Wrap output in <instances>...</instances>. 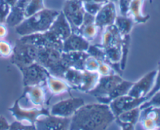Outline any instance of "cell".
<instances>
[{"label":"cell","mask_w":160,"mask_h":130,"mask_svg":"<svg viewBox=\"0 0 160 130\" xmlns=\"http://www.w3.org/2000/svg\"><path fill=\"white\" fill-rule=\"evenodd\" d=\"M114 121L108 104H84L70 118V130H106Z\"/></svg>","instance_id":"1"},{"label":"cell","mask_w":160,"mask_h":130,"mask_svg":"<svg viewBox=\"0 0 160 130\" xmlns=\"http://www.w3.org/2000/svg\"><path fill=\"white\" fill-rule=\"evenodd\" d=\"M59 13L56 9L45 8L34 15L25 18L20 24L15 27L16 32L20 36L45 32L49 29Z\"/></svg>","instance_id":"2"},{"label":"cell","mask_w":160,"mask_h":130,"mask_svg":"<svg viewBox=\"0 0 160 130\" xmlns=\"http://www.w3.org/2000/svg\"><path fill=\"white\" fill-rule=\"evenodd\" d=\"M61 54L62 51L52 47L38 48L36 62L43 66L51 75L62 79L68 67L62 63Z\"/></svg>","instance_id":"3"},{"label":"cell","mask_w":160,"mask_h":130,"mask_svg":"<svg viewBox=\"0 0 160 130\" xmlns=\"http://www.w3.org/2000/svg\"><path fill=\"white\" fill-rule=\"evenodd\" d=\"M48 89L46 85L24 86L23 92L20 100L24 101L23 107L26 108L45 107L48 101Z\"/></svg>","instance_id":"4"},{"label":"cell","mask_w":160,"mask_h":130,"mask_svg":"<svg viewBox=\"0 0 160 130\" xmlns=\"http://www.w3.org/2000/svg\"><path fill=\"white\" fill-rule=\"evenodd\" d=\"M37 48L34 45L26 43L20 39L17 40L10 56V61L17 67H24L36 62L38 55Z\"/></svg>","instance_id":"5"},{"label":"cell","mask_w":160,"mask_h":130,"mask_svg":"<svg viewBox=\"0 0 160 130\" xmlns=\"http://www.w3.org/2000/svg\"><path fill=\"white\" fill-rule=\"evenodd\" d=\"M62 12L71 27L72 32L77 34L85 14L82 0H66Z\"/></svg>","instance_id":"6"},{"label":"cell","mask_w":160,"mask_h":130,"mask_svg":"<svg viewBox=\"0 0 160 130\" xmlns=\"http://www.w3.org/2000/svg\"><path fill=\"white\" fill-rule=\"evenodd\" d=\"M12 117L17 122L25 124L34 125L39 117L50 114L49 110L46 107L26 108L22 107L19 103V99L14 102L13 105L9 108Z\"/></svg>","instance_id":"7"},{"label":"cell","mask_w":160,"mask_h":130,"mask_svg":"<svg viewBox=\"0 0 160 130\" xmlns=\"http://www.w3.org/2000/svg\"><path fill=\"white\" fill-rule=\"evenodd\" d=\"M19 39L22 42L34 45L37 48L52 47L60 51H62V41L49 30L45 32L20 36Z\"/></svg>","instance_id":"8"},{"label":"cell","mask_w":160,"mask_h":130,"mask_svg":"<svg viewBox=\"0 0 160 130\" xmlns=\"http://www.w3.org/2000/svg\"><path fill=\"white\" fill-rule=\"evenodd\" d=\"M23 76V86L43 85L50 74L41 64L34 62L30 65L19 67Z\"/></svg>","instance_id":"9"},{"label":"cell","mask_w":160,"mask_h":130,"mask_svg":"<svg viewBox=\"0 0 160 130\" xmlns=\"http://www.w3.org/2000/svg\"><path fill=\"white\" fill-rule=\"evenodd\" d=\"M123 80L121 75L117 73L106 76H100L96 86L88 93L95 96L99 103L107 98L116 86Z\"/></svg>","instance_id":"10"},{"label":"cell","mask_w":160,"mask_h":130,"mask_svg":"<svg viewBox=\"0 0 160 130\" xmlns=\"http://www.w3.org/2000/svg\"><path fill=\"white\" fill-rule=\"evenodd\" d=\"M84 104V100L82 98L71 97L53 104L50 108L49 113L52 115L71 118L72 116Z\"/></svg>","instance_id":"11"},{"label":"cell","mask_w":160,"mask_h":130,"mask_svg":"<svg viewBox=\"0 0 160 130\" xmlns=\"http://www.w3.org/2000/svg\"><path fill=\"white\" fill-rule=\"evenodd\" d=\"M146 98H134L128 94L121 96L120 97L114 99L109 103V108L113 114L115 118L118 117L120 114L133 108L140 107L144 102L146 101Z\"/></svg>","instance_id":"12"},{"label":"cell","mask_w":160,"mask_h":130,"mask_svg":"<svg viewBox=\"0 0 160 130\" xmlns=\"http://www.w3.org/2000/svg\"><path fill=\"white\" fill-rule=\"evenodd\" d=\"M70 118L48 114L42 115L34 123L36 130H70Z\"/></svg>","instance_id":"13"},{"label":"cell","mask_w":160,"mask_h":130,"mask_svg":"<svg viewBox=\"0 0 160 130\" xmlns=\"http://www.w3.org/2000/svg\"><path fill=\"white\" fill-rule=\"evenodd\" d=\"M156 77V70H152L141 78L138 81L133 83L128 95L134 98H144L146 97L152 90L155 84Z\"/></svg>","instance_id":"14"},{"label":"cell","mask_w":160,"mask_h":130,"mask_svg":"<svg viewBox=\"0 0 160 130\" xmlns=\"http://www.w3.org/2000/svg\"><path fill=\"white\" fill-rule=\"evenodd\" d=\"M116 4L113 2L109 1L102 6L96 15L95 16V23L98 30L102 31L105 28L114 24L117 17Z\"/></svg>","instance_id":"15"},{"label":"cell","mask_w":160,"mask_h":130,"mask_svg":"<svg viewBox=\"0 0 160 130\" xmlns=\"http://www.w3.org/2000/svg\"><path fill=\"white\" fill-rule=\"evenodd\" d=\"M88 41L83 38L81 34L73 33L64 41H62V52L68 53V52H78L84 51L87 52L88 49Z\"/></svg>","instance_id":"16"},{"label":"cell","mask_w":160,"mask_h":130,"mask_svg":"<svg viewBox=\"0 0 160 130\" xmlns=\"http://www.w3.org/2000/svg\"><path fill=\"white\" fill-rule=\"evenodd\" d=\"M88 56V53L84 51L68 52V53L62 52L61 60L64 65L68 68H75L83 70L84 68L85 60Z\"/></svg>","instance_id":"17"},{"label":"cell","mask_w":160,"mask_h":130,"mask_svg":"<svg viewBox=\"0 0 160 130\" xmlns=\"http://www.w3.org/2000/svg\"><path fill=\"white\" fill-rule=\"evenodd\" d=\"M49 31L54 33L59 39L64 41L72 34V29L70 23L66 19L62 12H59L50 27Z\"/></svg>","instance_id":"18"},{"label":"cell","mask_w":160,"mask_h":130,"mask_svg":"<svg viewBox=\"0 0 160 130\" xmlns=\"http://www.w3.org/2000/svg\"><path fill=\"white\" fill-rule=\"evenodd\" d=\"M30 0H17L10 9L9 15L6 20V24L10 27H17L25 19L24 10Z\"/></svg>","instance_id":"19"},{"label":"cell","mask_w":160,"mask_h":130,"mask_svg":"<svg viewBox=\"0 0 160 130\" xmlns=\"http://www.w3.org/2000/svg\"><path fill=\"white\" fill-rule=\"evenodd\" d=\"M123 36L120 33L114 24L108 26L102 30L101 45L103 49L113 45H121Z\"/></svg>","instance_id":"20"},{"label":"cell","mask_w":160,"mask_h":130,"mask_svg":"<svg viewBox=\"0 0 160 130\" xmlns=\"http://www.w3.org/2000/svg\"><path fill=\"white\" fill-rule=\"evenodd\" d=\"M98 31V28H97L95 23V16L85 12L83 23L77 34H81L86 40L90 42V41L94 40V39L96 37Z\"/></svg>","instance_id":"21"},{"label":"cell","mask_w":160,"mask_h":130,"mask_svg":"<svg viewBox=\"0 0 160 130\" xmlns=\"http://www.w3.org/2000/svg\"><path fill=\"white\" fill-rule=\"evenodd\" d=\"M45 85H46L48 92L52 95L55 96L67 93V92H70V89H72L71 86L65 80L56 78V77L52 76L51 75H49V76L47 78Z\"/></svg>","instance_id":"22"},{"label":"cell","mask_w":160,"mask_h":130,"mask_svg":"<svg viewBox=\"0 0 160 130\" xmlns=\"http://www.w3.org/2000/svg\"><path fill=\"white\" fill-rule=\"evenodd\" d=\"M145 0H132L128 8V17H131L134 23H144L150 18L148 14H143L142 6ZM152 2V0H150Z\"/></svg>","instance_id":"23"},{"label":"cell","mask_w":160,"mask_h":130,"mask_svg":"<svg viewBox=\"0 0 160 130\" xmlns=\"http://www.w3.org/2000/svg\"><path fill=\"white\" fill-rule=\"evenodd\" d=\"M100 75L97 71H88V70H83L82 81L80 86L78 90L84 92H88L96 86Z\"/></svg>","instance_id":"24"},{"label":"cell","mask_w":160,"mask_h":130,"mask_svg":"<svg viewBox=\"0 0 160 130\" xmlns=\"http://www.w3.org/2000/svg\"><path fill=\"white\" fill-rule=\"evenodd\" d=\"M132 81H126V80H122L118 85L115 87V89L112 91L109 96L106 99H105L103 101L101 102V103H105V104H109L110 101H112L114 99L120 97L121 96L127 95L129 92L131 86H133Z\"/></svg>","instance_id":"25"},{"label":"cell","mask_w":160,"mask_h":130,"mask_svg":"<svg viewBox=\"0 0 160 130\" xmlns=\"http://www.w3.org/2000/svg\"><path fill=\"white\" fill-rule=\"evenodd\" d=\"M83 70L75 68H67L64 73L62 79L65 80L71 86L72 89L78 90L82 81Z\"/></svg>","instance_id":"26"},{"label":"cell","mask_w":160,"mask_h":130,"mask_svg":"<svg viewBox=\"0 0 160 130\" xmlns=\"http://www.w3.org/2000/svg\"><path fill=\"white\" fill-rule=\"evenodd\" d=\"M134 23V21L131 17L123 15H117L114 22V25L123 36L130 34Z\"/></svg>","instance_id":"27"},{"label":"cell","mask_w":160,"mask_h":130,"mask_svg":"<svg viewBox=\"0 0 160 130\" xmlns=\"http://www.w3.org/2000/svg\"><path fill=\"white\" fill-rule=\"evenodd\" d=\"M141 111L142 110L140 109V107H138L133 108V109L122 113L118 117H116L115 119L120 121V122H125V123H130L135 125L139 121V118H140Z\"/></svg>","instance_id":"28"},{"label":"cell","mask_w":160,"mask_h":130,"mask_svg":"<svg viewBox=\"0 0 160 130\" xmlns=\"http://www.w3.org/2000/svg\"><path fill=\"white\" fill-rule=\"evenodd\" d=\"M45 8L44 0H30L25 8L24 17L28 18Z\"/></svg>","instance_id":"29"},{"label":"cell","mask_w":160,"mask_h":130,"mask_svg":"<svg viewBox=\"0 0 160 130\" xmlns=\"http://www.w3.org/2000/svg\"><path fill=\"white\" fill-rule=\"evenodd\" d=\"M130 43H131V35L127 34V35L123 36V42H122L121 45V60H120V68L122 70H124L125 67H126L130 49Z\"/></svg>","instance_id":"30"},{"label":"cell","mask_w":160,"mask_h":130,"mask_svg":"<svg viewBox=\"0 0 160 130\" xmlns=\"http://www.w3.org/2000/svg\"><path fill=\"white\" fill-rule=\"evenodd\" d=\"M140 116H146L152 119L156 127L160 128V107H149L141 111Z\"/></svg>","instance_id":"31"},{"label":"cell","mask_w":160,"mask_h":130,"mask_svg":"<svg viewBox=\"0 0 160 130\" xmlns=\"http://www.w3.org/2000/svg\"><path fill=\"white\" fill-rule=\"evenodd\" d=\"M87 53H88L89 56H93V57L98 59V60L107 63L106 55H105L104 49L102 48L101 45H98V44L90 45L88 49Z\"/></svg>","instance_id":"32"},{"label":"cell","mask_w":160,"mask_h":130,"mask_svg":"<svg viewBox=\"0 0 160 130\" xmlns=\"http://www.w3.org/2000/svg\"><path fill=\"white\" fill-rule=\"evenodd\" d=\"M149 107H160V89L158 90L152 96L150 97L148 100L144 102L139 107L141 110Z\"/></svg>","instance_id":"33"},{"label":"cell","mask_w":160,"mask_h":130,"mask_svg":"<svg viewBox=\"0 0 160 130\" xmlns=\"http://www.w3.org/2000/svg\"><path fill=\"white\" fill-rule=\"evenodd\" d=\"M13 47L5 39H0V56L3 58L10 57Z\"/></svg>","instance_id":"34"},{"label":"cell","mask_w":160,"mask_h":130,"mask_svg":"<svg viewBox=\"0 0 160 130\" xmlns=\"http://www.w3.org/2000/svg\"><path fill=\"white\" fill-rule=\"evenodd\" d=\"M100 60L92 56H88L84 62V70H88V71H97L99 66Z\"/></svg>","instance_id":"35"},{"label":"cell","mask_w":160,"mask_h":130,"mask_svg":"<svg viewBox=\"0 0 160 130\" xmlns=\"http://www.w3.org/2000/svg\"><path fill=\"white\" fill-rule=\"evenodd\" d=\"M102 6H104V5L98 4V3H88V2H83V6H84L85 12L93 16L96 15L97 13L102 7Z\"/></svg>","instance_id":"36"},{"label":"cell","mask_w":160,"mask_h":130,"mask_svg":"<svg viewBox=\"0 0 160 130\" xmlns=\"http://www.w3.org/2000/svg\"><path fill=\"white\" fill-rule=\"evenodd\" d=\"M11 6L5 0H0V23H6V20L10 12Z\"/></svg>","instance_id":"37"},{"label":"cell","mask_w":160,"mask_h":130,"mask_svg":"<svg viewBox=\"0 0 160 130\" xmlns=\"http://www.w3.org/2000/svg\"><path fill=\"white\" fill-rule=\"evenodd\" d=\"M9 130H36V128L32 124H25L15 121L9 125Z\"/></svg>","instance_id":"38"},{"label":"cell","mask_w":160,"mask_h":130,"mask_svg":"<svg viewBox=\"0 0 160 130\" xmlns=\"http://www.w3.org/2000/svg\"><path fill=\"white\" fill-rule=\"evenodd\" d=\"M97 72L99 74L100 76H106V75L116 73L113 69H112V67L108 63L103 62V61H100Z\"/></svg>","instance_id":"39"},{"label":"cell","mask_w":160,"mask_h":130,"mask_svg":"<svg viewBox=\"0 0 160 130\" xmlns=\"http://www.w3.org/2000/svg\"><path fill=\"white\" fill-rule=\"evenodd\" d=\"M139 121L145 130H152L157 128L154 121L146 116H140Z\"/></svg>","instance_id":"40"},{"label":"cell","mask_w":160,"mask_h":130,"mask_svg":"<svg viewBox=\"0 0 160 130\" xmlns=\"http://www.w3.org/2000/svg\"><path fill=\"white\" fill-rule=\"evenodd\" d=\"M160 89V62L159 63V65H158V70H156V80H155V84L153 88L152 89V90L150 91L149 93L146 96V100H148V99L151 96H152L158 90Z\"/></svg>","instance_id":"41"},{"label":"cell","mask_w":160,"mask_h":130,"mask_svg":"<svg viewBox=\"0 0 160 130\" xmlns=\"http://www.w3.org/2000/svg\"><path fill=\"white\" fill-rule=\"evenodd\" d=\"M132 0H118V6L120 9V15L127 16L128 12V8H129L130 3Z\"/></svg>","instance_id":"42"},{"label":"cell","mask_w":160,"mask_h":130,"mask_svg":"<svg viewBox=\"0 0 160 130\" xmlns=\"http://www.w3.org/2000/svg\"><path fill=\"white\" fill-rule=\"evenodd\" d=\"M115 121L120 125V128H121V130H134V125L120 122V121L117 120V119H115Z\"/></svg>","instance_id":"43"},{"label":"cell","mask_w":160,"mask_h":130,"mask_svg":"<svg viewBox=\"0 0 160 130\" xmlns=\"http://www.w3.org/2000/svg\"><path fill=\"white\" fill-rule=\"evenodd\" d=\"M9 124L6 117L0 115V130H9Z\"/></svg>","instance_id":"44"},{"label":"cell","mask_w":160,"mask_h":130,"mask_svg":"<svg viewBox=\"0 0 160 130\" xmlns=\"http://www.w3.org/2000/svg\"><path fill=\"white\" fill-rule=\"evenodd\" d=\"M8 34L7 25L5 23H0V39H3Z\"/></svg>","instance_id":"45"},{"label":"cell","mask_w":160,"mask_h":130,"mask_svg":"<svg viewBox=\"0 0 160 130\" xmlns=\"http://www.w3.org/2000/svg\"><path fill=\"white\" fill-rule=\"evenodd\" d=\"M109 1V0H82V2H88V3H98V4H102V5H105Z\"/></svg>","instance_id":"46"},{"label":"cell","mask_w":160,"mask_h":130,"mask_svg":"<svg viewBox=\"0 0 160 130\" xmlns=\"http://www.w3.org/2000/svg\"><path fill=\"white\" fill-rule=\"evenodd\" d=\"M5 1H6V3H7L8 4L12 7V6H13L14 5H15V3H17V0H5Z\"/></svg>","instance_id":"47"},{"label":"cell","mask_w":160,"mask_h":130,"mask_svg":"<svg viewBox=\"0 0 160 130\" xmlns=\"http://www.w3.org/2000/svg\"><path fill=\"white\" fill-rule=\"evenodd\" d=\"M109 1H111V2H113L114 3H118V0H109Z\"/></svg>","instance_id":"48"},{"label":"cell","mask_w":160,"mask_h":130,"mask_svg":"<svg viewBox=\"0 0 160 130\" xmlns=\"http://www.w3.org/2000/svg\"><path fill=\"white\" fill-rule=\"evenodd\" d=\"M152 130H160V128H154V129H152Z\"/></svg>","instance_id":"49"}]
</instances>
